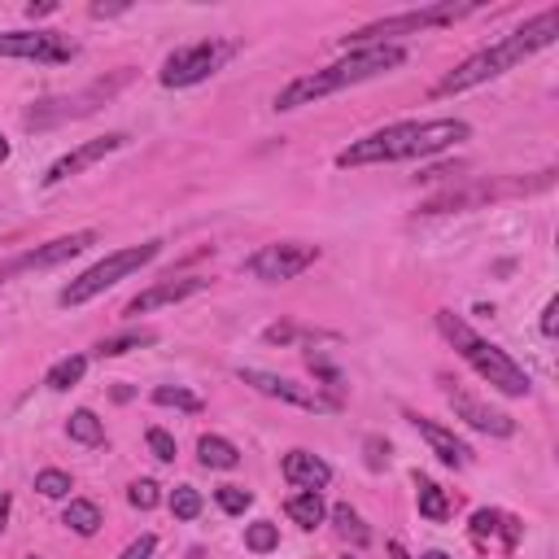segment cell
Returning a JSON list of instances; mask_svg holds the SVG:
<instances>
[{"label": "cell", "instance_id": "24", "mask_svg": "<svg viewBox=\"0 0 559 559\" xmlns=\"http://www.w3.org/2000/svg\"><path fill=\"white\" fill-rule=\"evenodd\" d=\"M153 341H157L153 328H127V332H118V336H105V341L96 345V354H100V358H118V354H131V349L153 345Z\"/></svg>", "mask_w": 559, "mask_h": 559}, {"label": "cell", "instance_id": "17", "mask_svg": "<svg viewBox=\"0 0 559 559\" xmlns=\"http://www.w3.org/2000/svg\"><path fill=\"white\" fill-rule=\"evenodd\" d=\"M411 424H415V432L428 441V450L445 463V467H467L472 463V450H467V441H459L445 424H437V419H428V415H411Z\"/></svg>", "mask_w": 559, "mask_h": 559}, {"label": "cell", "instance_id": "30", "mask_svg": "<svg viewBox=\"0 0 559 559\" xmlns=\"http://www.w3.org/2000/svg\"><path fill=\"white\" fill-rule=\"evenodd\" d=\"M127 502H131L135 511H153V507L162 502V485H157V480H148V476L131 480V485H127Z\"/></svg>", "mask_w": 559, "mask_h": 559}, {"label": "cell", "instance_id": "14", "mask_svg": "<svg viewBox=\"0 0 559 559\" xmlns=\"http://www.w3.org/2000/svg\"><path fill=\"white\" fill-rule=\"evenodd\" d=\"M127 140H131L127 131H105V135H96V140H87V144H79V148H70V153H61V157L39 175V183H44V188H52V183H61V179H70V175H83V170H87V166H96L100 157L118 153Z\"/></svg>", "mask_w": 559, "mask_h": 559}, {"label": "cell", "instance_id": "31", "mask_svg": "<svg viewBox=\"0 0 559 559\" xmlns=\"http://www.w3.org/2000/svg\"><path fill=\"white\" fill-rule=\"evenodd\" d=\"M170 515L175 520H197L201 515V493L192 485H175L170 489Z\"/></svg>", "mask_w": 559, "mask_h": 559}, {"label": "cell", "instance_id": "36", "mask_svg": "<svg viewBox=\"0 0 559 559\" xmlns=\"http://www.w3.org/2000/svg\"><path fill=\"white\" fill-rule=\"evenodd\" d=\"M362 454H367V467H371V472H384V467H389V441H384V437L371 432V437L362 441Z\"/></svg>", "mask_w": 559, "mask_h": 559}, {"label": "cell", "instance_id": "37", "mask_svg": "<svg viewBox=\"0 0 559 559\" xmlns=\"http://www.w3.org/2000/svg\"><path fill=\"white\" fill-rule=\"evenodd\" d=\"M153 550H157V537H153V533H140L118 559H153Z\"/></svg>", "mask_w": 559, "mask_h": 559}, {"label": "cell", "instance_id": "9", "mask_svg": "<svg viewBox=\"0 0 559 559\" xmlns=\"http://www.w3.org/2000/svg\"><path fill=\"white\" fill-rule=\"evenodd\" d=\"M555 183V170H537V179H502V183H467V188H445L437 197H428L419 205V214H450V210H472L480 201H493V197H507V192H542Z\"/></svg>", "mask_w": 559, "mask_h": 559}, {"label": "cell", "instance_id": "16", "mask_svg": "<svg viewBox=\"0 0 559 559\" xmlns=\"http://www.w3.org/2000/svg\"><path fill=\"white\" fill-rule=\"evenodd\" d=\"M205 284H210L205 275H175V280H157L153 288H144V293H135V297L127 301V314H148V310H157V306H175V301H183V297L201 293Z\"/></svg>", "mask_w": 559, "mask_h": 559}, {"label": "cell", "instance_id": "21", "mask_svg": "<svg viewBox=\"0 0 559 559\" xmlns=\"http://www.w3.org/2000/svg\"><path fill=\"white\" fill-rule=\"evenodd\" d=\"M415 502H419V515H424V520H432V524L450 520V493H445L437 480L419 476V472H415Z\"/></svg>", "mask_w": 559, "mask_h": 559}, {"label": "cell", "instance_id": "11", "mask_svg": "<svg viewBox=\"0 0 559 559\" xmlns=\"http://www.w3.org/2000/svg\"><path fill=\"white\" fill-rule=\"evenodd\" d=\"M319 258V245H306V240H271L262 245L258 253L245 258V271L262 284H280V280H297L306 266H314Z\"/></svg>", "mask_w": 559, "mask_h": 559}, {"label": "cell", "instance_id": "8", "mask_svg": "<svg viewBox=\"0 0 559 559\" xmlns=\"http://www.w3.org/2000/svg\"><path fill=\"white\" fill-rule=\"evenodd\" d=\"M236 52V44H227V39H197V44H183V48H175L166 61H162V87H197V83H205L210 74H218L223 70V61Z\"/></svg>", "mask_w": 559, "mask_h": 559}, {"label": "cell", "instance_id": "3", "mask_svg": "<svg viewBox=\"0 0 559 559\" xmlns=\"http://www.w3.org/2000/svg\"><path fill=\"white\" fill-rule=\"evenodd\" d=\"M406 61V48L402 44H367V48H349L341 61L332 66H319L310 74H297L293 83H284L275 92V109H301V105H314L341 87H354V83H367V79H380L389 70H397Z\"/></svg>", "mask_w": 559, "mask_h": 559}, {"label": "cell", "instance_id": "41", "mask_svg": "<svg viewBox=\"0 0 559 559\" xmlns=\"http://www.w3.org/2000/svg\"><path fill=\"white\" fill-rule=\"evenodd\" d=\"M389 559H411V555H406V546H402V542H389Z\"/></svg>", "mask_w": 559, "mask_h": 559}, {"label": "cell", "instance_id": "33", "mask_svg": "<svg viewBox=\"0 0 559 559\" xmlns=\"http://www.w3.org/2000/svg\"><path fill=\"white\" fill-rule=\"evenodd\" d=\"M35 489H39L44 498H66V493H70V476H66L61 467H44V472L35 476Z\"/></svg>", "mask_w": 559, "mask_h": 559}, {"label": "cell", "instance_id": "23", "mask_svg": "<svg viewBox=\"0 0 559 559\" xmlns=\"http://www.w3.org/2000/svg\"><path fill=\"white\" fill-rule=\"evenodd\" d=\"M61 524H66L70 533H79V537H92V533L100 528V507H96L92 498H70L66 511H61Z\"/></svg>", "mask_w": 559, "mask_h": 559}, {"label": "cell", "instance_id": "26", "mask_svg": "<svg viewBox=\"0 0 559 559\" xmlns=\"http://www.w3.org/2000/svg\"><path fill=\"white\" fill-rule=\"evenodd\" d=\"M328 515H332V528H336L345 542H354V546H367V542H371V528L362 524V515H358L349 502H336Z\"/></svg>", "mask_w": 559, "mask_h": 559}, {"label": "cell", "instance_id": "34", "mask_svg": "<svg viewBox=\"0 0 559 559\" xmlns=\"http://www.w3.org/2000/svg\"><path fill=\"white\" fill-rule=\"evenodd\" d=\"M144 441H148V450H153V459H157V463H175V454H179V450H175V437H170L166 428H148V432H144Z\"/></svg>", "mask_w": 559, "mask_h": 559}, {"label": "cell", "instance_id": "43", "mask_svg": "<svg viewBox=\"0 0 559 559\" xmlns=\"http://www.w3.org/2000/svg\"><path fill=\"white\" fill-rule=\"evenodd\" d=\"M419 559H450L445 550H428V555H419Z\"/></svg>", "mask_w": 559, "mask_h": 559}, {"label": "cell", "instance_id": "5", "mask_svg": "<svg viewBox=\"0 0 559 559\" xmlns=\"http://www.w3.org/2000/svg\"><path fill=\"white\" fill-rule=\"evenodd\" d=\"M476 13V4H454V0H432V4H419V9H406V13H393V17H376L349 35H341V44L349 48H367V44H393L397 35H419V31H437V26H454L459 17Z\"/></svg>", "mask_w": 559, "mask_h": 559}, {"label": "cell", "instance_id": "42", "mask_svg": "<svg viewBox=\"0 0 559 559\" xmlns=\"http://www.w3.org/2000/svg\"><path fill=\"white\" fill-rule=\"evenodd\" d=\"M9 507H13L9 493H0V528H4V520H9Z\"/></svg>", "mask_w": 559, "mask_h": 559}, {"label": "cell", "instance_id": "25", "mask_svg": "<svg viewBox=\"0 0 559 559\" xmlns=\"http://www.w3.org/2000/svg\"><path fill=\"white\" fill-rule=\"evenodd\" d=\"M66 432H70L79 445H105V424H100V419H96V411H87V406L70 411Z\"/></svg>", "mask_w": 559, "mask_h": 559}, {"label": "cell", "instance_id": "20", "mask_svg": "<svg viewBox=\"0 0 559 559\" xmlns=\"http://www.w3.org/2000/svg\"><path fill=\"white\" fill-rule=\"evenodd\" d=\"M197 459H201V467L231 472V467L240 463V450H236L227 437H218V432H201V437H197Z\"/></svg>", "mask_w": 559, "mask_h": 559}, {"label": "cell", "instance_id": "19", "mask_svg": "<svg viewBox=\"0 0 559 559\" xmlns=\"http://www.w3.org/2000/svg\"><path fill=\"white\" fill-rule=\"evenodd\" d=\"M280 472H284V480L293 489H323L332 480V467L319 454H310V450H288L284 463H280Z\"/></svg>", "mask_w": 559, "mask_h": 559}, {"label": "cell", "instance_id": "18", "mask_svg": "<svg viewBox=\"0 0 559 559\" xmlns=\"http://www.w3.org/2000/svg\"><path fill=\"white\" fill-rule=\"evenodd\" d=\"M520 533H524V524L515 520V515H507V511H493V507H480V511H472V537L485 546H502V550H511L515 542H520Z\"/></svg>", "mask_w": 559, "mask_h": 559}, {"label": "cell", "instance_id": "6", "mask_svg": "<svg viewBox=\"0 0 559 559\" xmlns=\"http://www.w3.org/2000/svg\"><path fill=\"white\" fill-rule=\"evenodd\" d=\"M157 253H162V240H144V245H131V249H114V253H105L96 266H87L83 275H74V280L57 293V301H61V306H83V301L100 297L105 288H114L118 280H127L131 271L148 266Z\"/></svg>", "mask_w": 559, "mask_h": 559}, {"label": "cell", "instance_id": "46", "mask_svg": "<svg viewBox=\"0 0 559 559\" xmlns=\"http://www.w3.org/2000/svg\"><path fill=\"white\" fill-rule=\"evenodd\" d=\"M345 559H354V555H345Z\"/></svg>", "mask_w": 559, "mask_h": 559}, {"label": "cell", "instance_id": "45", "mask_svg": "<svg viewBox=\"0 0 559 559\" xmlns=\"http://www.w3.org/2000/svg\"><path fill=\"white\" fill-rule=\"evenodd\" d=\"M26 559H39V555H26Z\"/></svg>", "mask_w": 559, "mask_h": 559}, {"label": "cell", "instance_id": "44", "mask_svg": "<svg viewBox=\"0 0 559 559\" xmlns=\"http://www.w3.org/2000/svg\"><path fill=\"white\" fill-rule=\"evenodd\" d=\"M0 162H9V140L0 135Z\"/></svg>", "mask_w": 559, "mask_h": 559}, {"label": "cell", "instance_id": "7", "mask_svg": "<svg viewBox=\"0 0 559 559\" xmlns=\"http://www.w3.org/2000/svg\"><path fill=\"white\" fill-rule=\"evenodd\" d=\"M127 83H131V70H114V74L87 83V87L74 92V96L35 100V105L26 109V127H31V131H44V127H57V122H70V118H87L92 109H100V105H105L114 92H122Z\"/></svg>", "mask_w": 559, "mask_h": 559}, {"label": "cell", "instance_id": "39", "mask_svg": "<svg viewBox=\"0 0 559 559\" xmlns=\"http://www.w3.org/2000/svg\"><path fill=\"white\" fill-rule=\"evenodd\" d=\"M52 9H57V4H52V0H39V4H35V0H31V4H26V17H48V13H52Z\"/></svg>", "mask_w": 559, "mask_h": 559}, {"label": "cell", "instance_id": "13", "mask_svg": "<svg viewBox=\"0 0 559 559\" xmlns=\"http://www.w3.org/2000/svg\"><path fill=\"white\" fill-rule=\"evenodd\" d=\"M96 240H100L96 227H83V231H70V236H52V240L26 249L22 258H13L9 266H0V280H9V275H17V271H48V266H61V262H70L74 253L92 249Z\"/></svg>", "mask_w": 559, "mask_h": 559}, {"label": "cell", "instance_id": "22", "mask_svg": "<svg viewBox=\"0 0 559 559\" xmlns=\"http://www.w3.org/2000/svg\"><path fill=\"white\" fill-rule=\"evenodd\" d=\"M284 511H288V520L301 524V528H314V524H323V515H328L319 489H301V493H293V498L284 502Z\"/></svg>", "mask_w": 559, "mask_h": 559}, {"label": "cell", "instance_id": "38", "mask_svg": "<svg viewBox=\"0 0 559 559\" xmlns=\"http://www.w3.org/2000/svg\"><path fill=\"white\" fill-rule=\"evenodd\" d=\"M555 332H559V297H550L542 310V336H555Z\"/></svg>", "mask_w": 559, "mask_h": 559}, {"label": "cell", "instance_id": "29", "mask_svg": "<svg viewBox=\"0 0 559 559\" xmlns=\"http://www.w3.org/2000/svg\"><path fill=\"white\" fill-rule=\"evenodd\" d=\"M153 402L157 406H175V411H201V397L188 393L183 384H157L153 389Z\"/></svg>", "mask_w": 559, "mask_h": 559}, {"label": "cell", "instance_id": "12", "mask_svg": "<svg viewBox=\"0 0 559 559\" xmlns=\"http://www.w3.org/2000/svg\"><path fill=\"white\" fill-rule=\"evenodd\" d=\"M0 57H17V61H39V66H66L79 57L74 39L61 31H0Z\"/></svg>", "mask_w": 559, "mask_h": 559}, {"label": "cell", "instance_id": "15", "mask_svg": "<svg viewBox=\"0 0 559 559\" xmlns=\"http://www.w3.org/2000/svg\"><path fill=\"white\" fill-rule=\"evenodd\" d=\"M445 402L454 406V419L472 424L476 432H489V437H511V432H515V419H511V415L493 411L489 402H480L476 393H467V389H459V384H450V380H445Z\"/></svg>", "mask_w": 559, "mask_h": 559}, {"label": "cell", "instance_id": "40", "mask_svg": "<svg viewBox=\"0 0 559 559\" xmlns=\"http://www.w3.org/2000/svg\"><path fill=\"white\" fill-rule=\"evenodd\" d=\"M114 13H127V4H92V17H114Z\"/></svg>", "mask_w": 559, "mask_h": 559}, {"label": "cell", "instance_id": "27", "mask_svg": "<svg viewBox=\"0 0 559 559\" xmlns=\"http://www.w3.org/2000/svg\"><path fill=\"white\" fill-rule=\"evenodd\" d=\"M83 371H87V358L83 354H66V358H57L52 367H48V376H44V384L48 389H70V384H79L83 380Z\"/></svg>", "mask_w": 559, "mask_h": 559}, {"label": "cell", "instance_id": "4", "mask_svg": "<svg viewBox=\"0 0 559 559\" xmlns=\"http://www.w3.org/2000/svg\"><path fill=\"white\" fill-rule=\"evenodd\" d=\"M437 332L454 345V354H459V358H463L489 389H498V393H507V397H524V393L533 389L528 371H524L507 349H498L493 341L476 336L454 310H437Z\"/></svg>", "mask_w": 559, "mask_h": 559}, {"label": "cell", "instance_id": "1", "mask_svg": "<svg viewBox=\"0 0 559 559\" xmlns=\"http://www.w3.org/2000/svg\"><path fill=\"white\" fill-rule=\"evenodd\" d=\"M472 127L463 118H428V122H389L380 131H367L349 140L336 153V166H384V162H411V157H432L459 140H467Z\"/></svg>", "mask_w": 559, "mask_h": 559}, {"label": "cell", "instance_id": "32", "mask_svg": "<svg viewBox=\"0 0 559 559\" xmlns=\"http://www.w3.org/2000/svg\"><path fill=\"white\" fill-rule=\"evenodd\" d=\"M214 502H218L227 515H245V507L253 502V493L240 489V485H218V489H214Z\"/></svg>", "mask_w": 559, "mask_h": 559}, {"label": "cell", "instance_id": "28", "mask_svg": "<svg viewBox=\"0 0 559 559\" xmlns=\"http://www.w3.org/2000/svg\"><path fill=\"white\" fill-rule=\"evenodd\" d=\"M280 546V524H271V520H253V524H245V550H253V555H271Z\"/></svg>", "mask_w": 559, "mask_h": 559}, {"label": "cell", "instance_id": "35", "mask_svg": "<svg viewBox=\"0 0 559 559\" xmlns=\"http://www.w3.org/2000/svg\"><path fill=\"white\" fill-rule=\"evenodd\" d=\"M297 336H319V332H306V328H297V323H271V328L262 332L266 345H288V341H297Z\"/></svg>", "mask_w": 559, "mask_h": 559}, {"label": "cell", "instance_id": "2", "mask_svg": "<svg viewBox=\"0 0 559 559\" xmlns=\"http://www.w3.org/2000/svg\"><path fill=\"white\" fill-rule=\"evenodd\" d=\"M555 39H559V9H542L537 17H528L524 26H515L511 35H502L498 44L472 52V57L459 61L450 74H441V83L432 87V96H459V92H472V87H480V83H489V79L515 70L524 57L550 48Z\"/></svg>", "mask_w": 559, "mask_h": 559}, {"label": "cell", "instance_id": "10", "mask_svg": "<svg viewBox=\"0 0 559 559\" xmlns=\"http://www.w3.org/2000/svg\"><path fill=\"white\" fill-rule=\"evenodd\" d=\"M236 376H240L253 393L275 397V402H288V406H301V411H314V415H332V411H341V397L323 393L319 384H297V380L275 376V371H262V367H240Z\"/></svg>", "mask_w": 559, "mask_h": 559}]
</instances>
